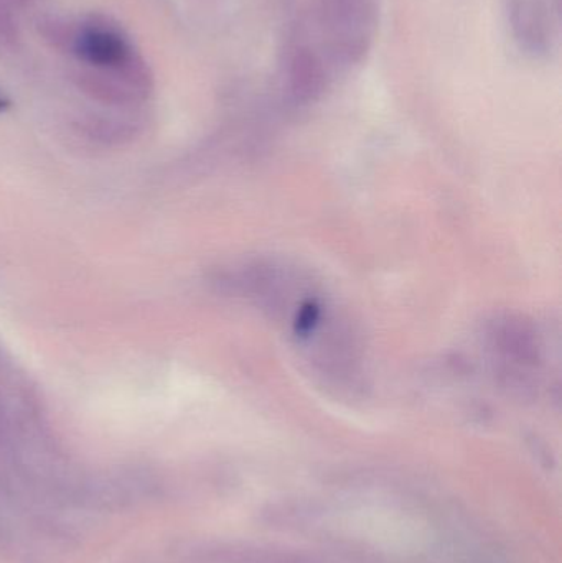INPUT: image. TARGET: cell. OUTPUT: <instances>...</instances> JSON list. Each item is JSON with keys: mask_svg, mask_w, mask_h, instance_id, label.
<instances>
[{"mask_svg": "<svg viewBox=\"0 0 562 563\" xmlns=\"http://www.w3.org/2000/svg\"><path fill=\"white\" fill-rule=\"evenodd\" d=\"M79 58L96 66H118L128 59L125 40L112 30L88 29L76 40Z\"/></svg>", "mask_w": 562, "mask_h": 563, "instance_id": "obj_1", "label": "cell"}, {"mask_svg": "<svg viewBox=\"0 0 562 563\" xmlns=\"http://www.w3.org/2000/svg\"><path fill=\"white\" fill-rule=\"evenodd\" d=\"M5 106H7L5 99H3L2 96H0V111H2V109H5Z\"/></svg>", "mask_w": 562, "mask_h": 563, "instance_id": "obj_2", "label": "cell"}]
</instances>
